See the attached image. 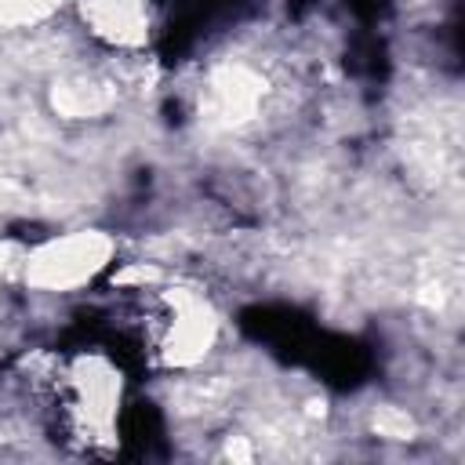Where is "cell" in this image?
Returning a JSON list of instances; mask_svg holds the SVG:
<instances>
[{
	"instance_id": "obj_1",
	"label": "cell",
	"mask_w": 465,
	"mask_h": 465,
	"mask_svg": "<svg viewBox=\"0 0 465 465\" xmlns=\"http://www.w3.org/2000/svg\"><path fill=\"white\" fill-rule=\"evenodd\" d=\"M47 389L69 440H80L84 447H105L120 436L124 374L109 356L76 352L58 360L47 374Z\"/></svg>"
},
{
	"instance_id": "obj_2",
	"label": "cell",
	"mask_w": 465,
	"mask_h": 465,
	"mask_svg": "<svg viewBox=\"0 0 465 465\" xmlns=\"http://www.w3.org/2000/svg\"><path fill=\"white\" fill-rule=\"evenodd\" d=\"M153 312L145 320V338L163 371L189 374L211 360L222 338V316L200 287L167 283L153 287Z\"/></svg>"
},
{
	"instance_id": "obj_3",
	"label": "cell",
	"mask_w": 465,
	"mask_h": 465,
	"mask_svg": "<svg viewBox=\"0 0 465 465\" xmlns=\"http://www.w3.org/2000/svg\"><path fill=\"white\" fill-rule=\"evenodd\" d=\"M116 262V236L105 229L54 232L22 251V283L36 294H76Z\"/></svg>"
},
{
	"instance_id": "obj_4",
	"label": "cell",
	"mask_w": 465,
	"mask_h": 465,
	"mask_svg": "<svg viewBox=\"0 0 465 465\" xmlns=\"http://www.w3.org/2000/svg\"><path fill=\"white\" fill-rule=\"evenodd\" d=\"M272 98V80L251 58H225L200 80V124L211 131H243L265 116Z\"/></svg>"
},
{
	"instance_id": "obj_5",
	"label": "cell",
	"mask_w": 465,
	"mask_h": 465,
	"mask_svg": "<svg viewBox=\"0 0 465 465\" xmlns=\"http://www.w3.org/2000/svg\"><path fill=\"white\" fill-rule=\"evenodd\" d=\"M51 113L69 124H94L105 120L120 105V80L109 69H87V65H69L51 76L47 91Z\"/></svg>"
},
{
	"instance_id": "obj_6",
	"label": "cell",
	"mask_w": 465,
	"mask_h": 465,
	"mask_svg": "<svg viewBox=\"0 0 465 465\" xmlns=\"http://www.w3.org/2000/svg\"><path fill=\"white\" fill-rule=\"evenodd\" d=\"M80 25L113 51L134 54L149 44L153 33V4L149 0H73Z\"/></svg>"
},
{
	"instance_id": "obj_7",
	"label": "cell",
	"mask_w": 465,
	"mask_h": 465,
	"mask_svg": "<svg viewBox=\"0 0 465 465\" xmlns=\"http://www.w3.org/2000/svg\"><path fill=\"white\" fill-rule=\"evenodd\" d=\"M65 0H0V36H25L44 29Z\"/></svg>"
},
{
	"instance_id": "obj_8",
	"label": "cell",
	"mask_w": 465,
	"mask_h": 465,
	"mask_svg": "<svg viewBox=\"0 0 465 465\" xmlns=\"http://www.w3.org/2000/svg\"><path fill=\"white\" fill-rule=\"evenodd\" d=\"M371 432H378L381 440H414L418 421L400 403H374L371 407Z\"/></svg>"
}]
</instances>
